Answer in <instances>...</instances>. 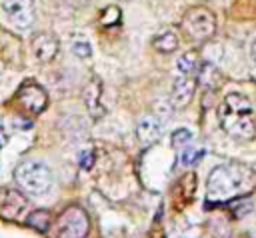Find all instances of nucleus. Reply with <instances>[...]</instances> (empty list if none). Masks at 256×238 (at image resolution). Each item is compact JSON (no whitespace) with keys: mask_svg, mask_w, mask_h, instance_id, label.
<instances>
[{"mask_svg":"<svg viewBox=\"0 0 256 238\" xmlns=\"http://www.w3.org/2000/svg\"><path fill=\"white\" fill-rule=\"evenodd\" d=\"M70 48H72V52L78 58H90V54H92V48H90V42L88 40H74Z\"/></svg>","mask_w":256,"mask_h":238,"instance_id":"obj_18","label":"nucleus"},{"mask_svg":"<svg viewBox=\"0 0 256 238\" xmlns=\"http://www.w3.org/2000/svg\"><path fill=\"white\" fill-rule=\"evenodd\" d=\"M152 48L156 52H162V54H170L178 48V36L168 28V30H162L158 32L154 38H152Z\"/></svg>","mask_w":256,"mask_h":238,"instance_id":"obj_14","label":"nucleus"},{"mask_svg":"<svg viewBox=\"0 0 256 238\" xmlns=\"http://www.w3.org/2000/svg\"><path fill=\"white\" fill-rule=\"evenodd\" d=\"M218 78H220V72L216 70L214 64H210V62H200L198 64V68H196V84H200L206 90H212V88H216Z\"/></svg>","mask_w":256,"mask_h":238,"instance_id":"obj_13","label":"nucleus"},{"mask_svg":"<svg viewBox=\"0 0 256 238\" xmlns=\"http://www.w3.org/2000/svg\"><path fill=\"white\" fill-rule=\"evenodd\" d=\"M18 100L24 104L26 110L34 112V114H40L44 112V108L48 106V94L46 90L36 84V82H26L20 90H18Z\"/></svg>","mask_w":256,"mask_h":238,"instance_id":"obj_8","label":"nucleus"},{"mask_svg":"<svg viewBox=\"0 0 256 238\" xmlns=\"http://www.w3.org/2000/svg\"><path fill=\"white\" fill-rule=\"evenodd\" d=\"M26 208V200L18 190L0 188V216L2 218H18Z\"/></svg>","mask_w":256,"mask_h":238,"instance_id":"obj_10","label":"nucleus"},{"mask_svg":"<svg viewBox=\"0 0 256 238\" xmlns=\"http://www.w3.org/2000/svg\"><path fill=\"white\" fill-rule=\"evenodd\" d=\"M8 142V132H6V128L0 124V146H4Z\"/></svg>","mask_w":256,"mask_h":238,"instance_id":"obj_22","label":"nucleus"},{"mask_svg":"<svg viewBox=\"0 0 256 238\" xmlns=\"http://www.w3.org/2000/svg\"><path fill=\"white\" fill-rule=\"evenodd\" d=\"M182 30L192 42H204L216 32V16L206 6H194L184 14Z\"/></svg>","mask_w":256,"mask_h":238,"instance_id":"obj_4","label":"nucleus"},{"mask_svg":"<svg viewBox=\"0 0 256 238\" xmlns=\"http://www.w3.org/2000/svg\"><path fill=\"white\" fill-rule=\"evenodd\" d=\"M2 10L8 20L18 28H28L36 18L34 0H2Z\"/></svg>","mask_w":256,"mask_h":238,"instance_id":"obj_6","label":"nucleus"},{"mask_svg":"<svg viewBox=\"0 0 256 238\" xmlns=\"http://www.w3.org/2000/svg\"><path fill=\"white\" fill-rule=\"evenodd\" d=\"M100 22H102L104 26H114L116 22H120V8H118V6H108V8H104Z\"/></svg>","mask_w":256,"mask_h":238,"instance_id":"obj_17","label":"nucleus"},{"mask_svg":"<svg viewBox=\"0 0 256 238\" xmlns=\"http://www.w3.org/2000/svg\"><path fill=\"white\" fill-rule=\"evenodd\" d=\"M136 136H138L142 146H150V144L158 142V138L162 136V126L154 116L146 114L136 124Z\"/></svg>","mask_w":256,"mask_h":238,"instance_id":"obj_11","label":"nucleus"},{"mask_svg":"<svg viewBox=\"0 0 256 238\" xmlns=\"http://www.w3.org/2000/svg\"><path fill=\"white\" fill-rule=\"evenodd\" d=\"M252 170L244 164H220L216 166L206 182V194L210 202H228L242 194L250 184Z\"/></svg>","mask_w":256,"mask_h":238,"instance_id":"obj_2","label":"nucleus"},{"mask_svg":"<svg viewBox=\"0 0 256 238\" xmlns=\"http://www.w3.org/2000/svg\"><path fill=\"white\" fill-rule=\"evenodd\" d=\"M60 50V42L56 36L48 34V32H42V34H36L32 38V54L36 56V60L40 62H52L56 58Z\"/></svg>","mask_w":256,"mask_h":238,"instance_id":"obj_9","label":"nucleus"},{"mask_svg":"<svg viewBox=\"0 0 256 238\" xmlns=\"http://www.w3.org/2000/svg\"><path fill=\"white\" fill-rule=\"evenodd\" d=\"M90 230L88 214L80 206H68L56 220L54 238H86Z\"/></svg>","mask_w":256,"mask_h":238,"instance_id":"obj_5","label":"nucleus"},{"mask_svg":"<svg viewBox=\"0 0 256 238\" xmlns=\"http://www.w3.org/2000/svg\"><path fill=\"white\" fill-rule=\"evenodd\" d=\"M78 164H80L82 170H90V168L94 166V150H92V148L82 150V152L78 154Z\"/></svg>","mask_w":256,"mask_h":238,"instance_id":"obj_20","label":"nucleus"},{"mask_svg":"<svg viewBox=\"0 0 256 238\" xmlns=\"http://www.w3.org/2000/svg\"><path fill=\"white\" fill-rule=\"evenodd\" d=\"M82 100H84L88 112H90L94 118H98V116L104 114V108H102V102H100V100H102V84H100L98 78L90 80V82L84 86V90H82Z\"/></svg>","mask_w":256,"mask_h":238,"instance_id":"obj_12","label":"nucleus"},{"mask_svg":"<svg viewBox=\"0 0 256 238\" xmlns=\"http://www.w3.org/2000/svg\"><path fill=\"white\" fill-rule=\"evenodd\" d=\"M222 130L236 140H252L256 136L254 106L242 92H230L216 108Z\"/></svg>","mask_w":256,"mask_h":238,"instance_id":"obj_1","label":"nucleus"},{"mask_svg":"<svg viewBox=\"0 0 256 238\" xmlns=\"http://www.w3.org/2000/svg\"><path fill=\"white\" fill-rule=\"evenodd\" d=\"M250 54H252V58H254V62H256V36H254V40H252V46H250Z\"/></svg>","mask_w":256,"mask_h":238,"instance_id":"obj_23","label":"nucleus"},{"mask_svg":"<svg viewBox=\"0 0 256 238\" xmlns=\"http://www.w3.org/2000/svg\"><path fill=\"white\" fill-rule=\"evenodd\" d=\"M200 156H202L200 150H192V148H186V146H184V150H182V164H184V166H192V164L198 162Z\"/></svg>","mask_w":256,"mask_h":238,"instance_id":"obj_21","label":"nucleus"},{"mask_svg":"<svg viewBox=\"0 0 256 238\" xmlns=\"http://www.w3.org/2000/svg\"><path fill=\"white\" fill-rule=\"evenodd\" d=\"M18 188L28 196H42L52 186V172L40 160H24L14 170Z\"/></svg>","mask_w":256,"mask_h":238,"instance_id":"obj_3","label":"nucleus"},{"mask_svg":"<svg viewBox=\"0 0 256 238\" xmlns=\"http://www.w3.org/2000/svg\"><path fill=\"white\" fill-rule=\"evenodd\" d=\"M190 138H192L190 130H186V128H178V130H174V134H172V144H174L176 148H180V146H188Z\"/></svg>","mask_w":256,"mask_h":238,"instance_id":"obj_19","label":"nucleus"},{"mask_svg":"<svg viewBox=\"0 0 256 238\" xmlns=\"http://www.w3.org/2000/svg\"><path fill=\"white\" fill-rule=\"evenodd\" d=\"M152 238H164V236H162V234H154Z\"/></svg>","mask_w":256,"mask_h":238,"instance_id":"obj_24","label":"nucleus"},{"mask_svg":"<svg viewBox=\"0 0 256 238\" xmlns=\"http://www.w3.org/2000/svg\"><path fill=\"white\" fill-rule=\"evenodd\" d=\"M26 224L30 226V228H34V230H38V232H46L48 230V226H50V212L48 210H32L28 216H26Z\"/></svg>","mask_w":256,"mask_h":238,"instance_id":"obj_16","label":"nucleus"},{"mask_svg":"<svg viewBox=\"0 0 256 238\" xmlns=\"http://www.w3.org/2000/svg\"><path fill=\"white\" fill-rule=\"evenodd\" d=\"M198 54L194 50H188L184 54L178 56L176 60V72L178 74H196V68H198Z\"/></svg>","mask_w":256,"mask_h":238,"instance_id":"obj_15","label":"nucleus"},{"mask_svg":"<svg viewBox=\"0 0 256 238\" xmlns=\"http://www.w3.org/2000/svg\"><path fill=\"white\" fill-rule=\"evenodd\" d=\"M196 90V74H176L170 90V102L174 108H184Z\"/></svg>","mask_w":256,"mask_h":238,"instance_id":"obj_7","label":"nucleus"}]
</instances>
